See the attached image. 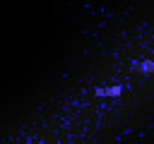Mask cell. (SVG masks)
<instances>
[{
  "label": "cell",
  "mask_w": 154,
  "mask_h": 144,
  "mask_svg": "<svg viewBox=\"0 0 154 144\" xmlns=\"http://www.w3.org/2000/svg\"><path fill=\"white\" fill-rule=\"evenodd\" d=\"M140 70L142 72H154V62L152 60H144V62H140Z\"/></svg>",
  "instance_id": "obj_1"
},
{
  "label": "cell",
  "mask_w": 154,
  "mask_h": 144,
  "mask_svg": "<svg viewBox=\"0 0 154 144\" xmlns=\"http://www.w3.org/2000/svg\"><path fill=\"white\" fill-rule=\"evenodd\" d=\"M108 94H113V96H118V94H120V86H111V89H108Z\"/></svg>",
  "instance_id": "obj_2"
}]
</instances>
